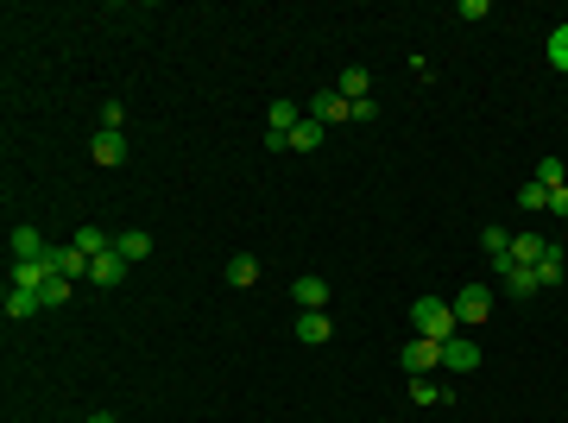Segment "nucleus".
I'll list each match as a JSON object with an SVG mask.
<instances>
[{"mask_svg": "<svg viewBox=\"0 0 568 423\" xmlns=\"http://www.w3.org/2000/svg\"><path fill=\"white\" fill-rule=\"evenodd\" d=\"M410 322H417V335H430V341H449V335H461V316H455V304H442V297H417Z\"/></svg>", "mask_w": 568, "mask_h": 423, "instance_id": "f257e3e1", "label": "nucleus"}, {"mask_svg": "<svg viewBox=\"0 0 568 423\" xmlns=\"http://www.w3.org/2000/svg\"><path fill=\"white\" fill-rule=\"evenodd\" d=\"M398 361H404V373H410V379H417V373H442V341H430V335H410Z\"/></svg>", "mask_w": 568, "mask_h": 423, "instance_id": "f03ea898", "label": "nucleus"}, {"mask_svg": "<svg viewBox=\"0 0 568 423\" xmlns=\"http://www.w3.org/2000/svg\"><path fill=\"white\" fill-rule=\"evenodd\" d=\"M474 367H480V347L467 335H449L442 341V373H474Z\"/></svg>", "mask_w": 568, "mask_h": 423, "instance_id": "7ed1b4c3", "label": "nucleus"}, {"mask_svg": "<svg viewBox=\"0 0 568 423\" xmlns=\"http://www.w3.org/2000/svg\"><path fill=\"white\" fill-rule=\"evenodd\" d=\"M45 265H51V278H89V253L83 247H51Z\"/></svg>", "mask_w": 568, "mask_h": 423, "instance_id": "20e7f679", "label": "nucleus"}, {"mask_svg": "<svg viewBox=\"0 0 568 423\" xmlns=\"http://www.w3.org/2000/svg\"><path fill=\"white\" fill-rule=\"evenodd\" d=\"M310 120H353V102L341 95V89H316V102H310Z\"/></svg>", "mask_w": 568, "mask_h": 423, "instance_id": "39448f33", "label": "nucleus"}, {"mask_svg": "<svg viewBox=\"0 0 568 423\" xmlns=\"http://www.w3.org/2000/svg\"><path fill=\"white\" fill-rule=\"evenodd\" d=\"M455 316H461V322H486V316H492V285H467V291L455 297Z\"/></svg>", "mask_w": 568, "mask_h": 423, "instance_id": "423d86ee", "label": "nucleus"}, {"mask_svg": "<svg viewBox=\"0 0 568 423\" xmlns=\"http://www.w3.org/2000/svg\"><path fill=\"white\" fill-rule=\"evenodd\" d=\"M89 278H95V285H120V278H126V259H120V247L95 253V259H89Z\"/></svg>", "mask_w": 568, "mask_h": 423, "instance_id": "0eeeda50", "label": "nucleus"}, {"mask_svg": "<svg viewBox=\"0 0 568 423\" xmlns=\"http://www.w3.org/2000/svg\"><path fill=\"white\" fill-rule=\"evenodd\" d=\"M543 253H549V240H543V234H531V228H518V234H512V265H537Z\"/></svg>", "mask_w": 568, "mask_h": 423, "instance_id": "6e6552de", "label": "nucleus"}, {"mask_svg": "<svg viewBox=\"0 0 568 423\" xmlns=\"http://www.w3.org/2000/svg\"><path fill=\"white\" fill-rule=\"evenodd\" d=\"M329 335H335V322H329L322 310H304V316H297V341H304V347H322Z\"/></svg>", "mask_w": 568, "mask_h": 423, "instance_id": "1a4fd4ad", "label": "nucleus"}, {"mask_svg": "<svg viewBox=\"0 0 568 423\" xmlns=\"http://www.w3.org/2000/svg\"><path fill=\"white\" fill-rule=\"evenodd\" d=\"M89 152H95V165H108V171H114V165H126V139H120V133H108V126H101V133H95V146H89Z\"/></svg>", "mask_w": 568, "mask_h": 423, "instance_id": "9d476101", "label": "nucleus"}, {"mask_svg": "<svg viewBox=\"0 0 568 423\" xmlns=\"http://www.w3.org/2000/svg\"><path fill=\"white\" fill-rule=\"evenodd\" d=\"M291 297H297L304 310H322V304H329V278H316V272H304V278H297V285H291Z\"/></svg>", "mask_w": 568, "mask_h": 423, "instance_id": "9b49d317", "label": "nucleus"}, {"mask_svg": "<svg viewBox=\"0 0 568 423\" xmlns=\"http://www.w3.org/2000/svg\"><path fill=\"white\" fill-rule=\"evenodd\" d=\"M562 278H568V253L549 240V253L537 259V285H562Z\"/></svg>", "mask_w": 568, "mask_h": 423, "instance_id": "f8f14e48", "label": "nucleus"}, {"mask_svg": "<svg viewBox=\"0 0 568 423\" xmlns=\"http://www.w3.org/2000/svg\"><path fill=\"white\" fill-rule=\"evenodd\" d=\"M114 247H120V259L133 265V259H146V253H152V234H146V228H126V234H114Z\"/></svg>", "mask_w": 568, "mask_h": 423, "instance_id": "ddd939ff", "label": "nucleus"}, {"mask_svg": "<svg viewBox=\"0 0 568 423\" xmlns=\"http://www.w3.org/2000/svg\"><path fill=\"white\" fill-rule=\"evenodd\" d=\"M51 247H45V234L38 228H13V259H45Z\"/></svg>", "mask_w": 568, "mask_h": 423, "instance_id": "4468645a", "label": "nucleus"}, {"mask_svg": "<svg viewBox=\"0 0 568 423\" xmlns=\"http://www.w3.org/2000/svg\"><path fill=\"white\" fill-rule=\"evenodd\" d=\"M322 133H329V126L304 114V120H297V133H291V152H316V146H322Z\"/></svg>", "mask_w": 568, "mask_h": 423, "instance_id": "2eb2a0df", "label": "nucleus"}, {"mask_svg": "<svg viewBox=\"0 0 568 423\" xmlns=\"http://www.w3.org/2000/svg\"><path fill=\"white\" fill-rule=\"evenodd\" d=\"M455 392L442 386V379H410V404H449Z\"/></svg>", "mask_w": 568, "mask_h": 423, "instance_id": "dca6fc26", "label": "nucleus"}, {"mask_svg": "<svg viewBox=\"0 0 568 423\" xmlns=\"http://www.w3.org/2000/svg\"><path fill=\"white\" fill-rule=\"evenodd\" d=\"M69 247H83V253L95 259V253H108V247H114V234H108V228H77V234H69Z\"/></svg>", "mask_w": 568, "mask_h": 423, "instance_id": "f3484780", "label": "nucleus"}, {"mask_svg": "<svg viewBox=\"0 0 568 423\" xmlns=\"http://www.w3.org/2000/svg\"><path fill=\"white\" fill-rule=\"evenodd\" d=\"M45 310V297L38 291H20V285H7V316H38Z\"/></svg>", "mask_w": 568, "mask_h": 423, "instance_id": "a211bd4d", "label": "nucleus"}, {"mask_svg": "<svg viewBox=\"0 0 568 423\" xmlns=\"http://www.w3.org/2000/svg\"><path fill=\"white\" fill-rule=\"evenodd\" d=\"M253 278H259V259H253V253H234V259H228V285H240V291H247Z\"/></svg>", "mask_w": 568, "mask_h": 423, "instance_id": "6ab92c4d", "label": "nucleus"}, {"mask_svg": "<svg viewBox=\"0 0 568 423\" xmlns=\"http://www.w3.org/2000/svg\"><path fill=\"white\" fill-rule=\"evenodd\" d=\"M480 247H486V259H506L512 253V228H480Z\"/></svg>", "mask_w": 568, "mask_h": 423, "instance_id": "aec40b11", "label": "nucleus"}, {"mask_svg": "<svg viewBox=\"0 0 568 423\" xmlns=\"http://www.w3.org/2000/svg\"><path fill=\"white\" fill-rule=\"evenodd\" d=\"M531 177H537L543 190H562V183H568V171H562V159H537V171H531Z\"/></svg>", "mask_w": 568, "mask_h": 423, "instance_id": "412c9836", "label": "nucleus"}, {"mask_svg": "<svg viewBox=\"0 0 568 423\" xmlns=\"http://www.w3.org/2000/svg\"><path fill=\"white\" fill-rule=\"evenodd\" d=\"M341 95H347V102H373V95H367V69H341Z\"/></svg>", "mask_w": 568, "mask_h": 423, "instance_id": "4be33fe9", "label": "nucleus"}, {"mask_svg": "<svg viewBox=\"0 0 568 423\" xmlns=\"http://www.w3.org/2000/svg\"><path fill=\"white\" fill-rule=\"evenodd\" d=\"M543 51H549V63H556V69H568V26H556Z\"/></svg>", "mask_w": 568, "mask_h": 423, "instance_id": "5701e85b", "label": "nucleus"}, {"mask_svg": "<svg viewBox=\"0 0 568 423\" xmlns=\"http://www.w3.org/2000/svg\"><path fill=\"white\" fill-rule=\"evenodd\" d=\"M38 297H45V310L69 304V278H45V291H38Z\"/></svg>", "mask_w": 568, "mask_h": 423, "instance_id": "b1692460", "label": "nucleus"}, {"mask_svg": "<svg viewBox=\"0 0 568 423\" xmlns=\"http://www.w3.org/2000/svg\"><path fill=\"white\" fill-rule=\"evenodd\" d=\"M518 202H524V208H549V190H543V183H537V177H531V183H524V190H518Z\"/></svg>", "mask_w": 568, "mask_h": 423, "instance_id": "393cba45", "label": "nucleus"}, {"mask_svg": "<svg viewBox=\"0 0 568 423\" xmlns=\"http://www.w3.org/2000/svg\"><path fill=\"white\" fill-rule=\"evenodd\" d=\"M101 126H108V133H120V126H126V108H120V102H108V108H101Z\"/></svg>", "mask_w": 568, "mask_h": 423, "instance_id": "a878e982", "label": "nucleus"}, {"mask_svg": "<svg viewBox=\"0 0 568 423\" xmlns=\"http://www.w3.org/2000/svg\"><path fill=\"white\" fill-rule=\"evenodd\" d=\"M549 216H562V222H568V183H562V190H549Z\"/></svg>", "mask_w": 568, "mask_h": 423, "instance_id": "bb28decb", "label": "nucleus"}, {"mask_svg": "<svg viewBox=\"0 0 568 423\" xmlns=\"http://www.w3.org/2000/svg\"><path fill=\"white\" fill-rule=\"evenodd\" d=\"M83 423H114V411H95V417H83Z\"/></svg>", "mask_w": 568, "mask_h": 423, "instance_id": "cd10ccee", "label": "nucleus"}]
</instances>
